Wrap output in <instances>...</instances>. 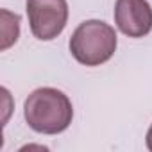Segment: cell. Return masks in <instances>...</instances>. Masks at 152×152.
<instances>
[{"mask_svg":"<svg viewBox=\"0 0 152 152\" xmlns=\"http://www.w3.org/2000/svg\"><path fill=\"white\" fill-rule=\"evenodd\" d=\"M29 127L41 134H59L68 129L73 118L70 99L56 88L34 90L23 106Z\"/></svg>","mask_w":152,"mask_h":152,"instance_id":"6da1fadb","label":"cell"},{"mask_svg":"<svg viewBox=\"0 0 152 152\" xmlns=\"http://www.w3.org/2000/svg\"><path fill=\"white\" fill-rule=\"evenodd\" d=\"M116 50V32L102 20H86L73 31L70 52L84 66H99L113 57Z\"/></svg>","mask_w":152,"mask_h":152,"instance_id":"7a4b0ae2","label":"cell"},{"mask_svg":"<svg viewBox=\"0 0 152 152\" xmlns=\"http://www.w3.org/2000/svg\"><path fill=\"white\" fill-rule=\"evenodd\" d=\"M31 32L41 41L57 38L68 22L66 0H27Z\"/></svg>","mask_w":152,"mask_h":152,"instance_id":"3957f363","label":"cell"},{"mask_svg":"<svg viewBox=\"0 0 152 152\" xmlns=\"http://www.w3.org/2000/svg\"><path fill=\"white\" fill-rule=\"evenodd\" d=\"M116 27L129 38H143L152 31V7L147 0H116Z\"/></svg>","mask_w":152,"mask_h":152,"instance_id":"277c9868","label":"cell"},{"mask_svg":"<svg viewBox=\"0 0 152 152\" xmlns=\"http://www.w3.org/2000/svg\"><path fill=\"white\" fill-rule=\"evenodd\" d=\"M2 18H4L2 50H6L13 43H16V39H18V34H20V16L18 15H11L9 11H2Z\"/></svg>","mask_w":152,"mask_h":152,"instance_id":"5b68a950","label":"cell"},{"mask_svg":"<svg viewBox=\"0 0 152 152\" xmlns=\"http://www.w3.org/2000/svg\"><path fill=\"white\" fill-rule=\"evenodd\" d=\"M147 148L152 152V125H150V129L147 132Z\"/></svg>","mask_w":152,"mask_h":152,"instance_id":"8992f818","label":"cell"}]
</instances>
